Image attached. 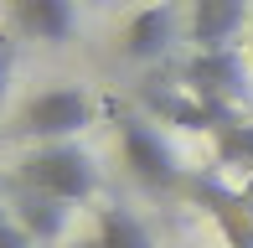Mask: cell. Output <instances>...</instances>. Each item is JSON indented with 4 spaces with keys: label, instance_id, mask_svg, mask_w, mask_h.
Segmentation results:
<instances>
[{
    "label": "cell",
    "instance_id": "6da1fadb",
    "mask_svg": "<svg viewBox=\"0 0 253 248\" xmlns=\"http://www.w3.org/2000/svg\"><path fill=\"white\" fill-rule=\"evenodd\" d=\"M21 186L47 191V197L73 207V202H88L98 191V165L78 140H47L31 155H21Z\"/></svg>",
    "mask_w": 253,
    "mask_h": 248
},
{
    "label": "cell",
    "instance_id": "7a4b0ae2",
    "mask_svg": "<svg viewBox=\"0 0 253 248\" xmlns=\"http://www.w3.org/2000/svg\"><path fill=\"white\" fill-rule=\"evenodd\" d=\"M93 119H98L93 93H83V88H47V93L26 98V109H21L16 129L47 145V140H78V134H83Z\"/></svg>",
    "mask_w": 253,
    "mask_h": 248
},
{
    "label": "cell",
    "instance_id": "3957f363",
    "mask_svg": "<svg viewBox=\"0 0 253 248\" xmlns=\"http://www.w3.org/2000/svg\"><path fill=\"white\" fill-rule=\"evenodd\" d=\"M119 150H124V165L140 186H176L181 181V165L170 155V145L160 140V129H150L145 119H119Z\"/></svg>",
    "mask_w": 253,
    "mask_h": 248
},
{
    "label": "cell",
    "instance_id": "277c9868",
    "mask_svg": "<svg viewBox=\"0 0 253 248\" xmlns=\"http://www.w3.org/2000/svg\"><path fill=\"white\" fill-rule=\"evenodd\" d=\"M181 83H186L191 93L212 98V104L233 109V98L243 93V83H248V67H243V57H238V47H197V57L186 62Z\"/></svg>",
    "mask_w": 253,
    "mask_h": 248
},
{
    "label": "cell",
    "instance_id": "5b68a950",
    "mask_svg": "<svg viewBox=\"0 0 253 248\" xmlns=\"http://www.w3.org/2000/svg\"><path fill=\"white\" fill-rule=\"evenodd\" d=\"M145 104L155 109L160 119H170V124H181V129H227L238 114L227 104H212V98H202V93H191L186 83L176 88V93H160V88H145Z\"/></svg>",
    "mask_w": 253,
    "mask_h": 248
},
{
    "label": "cell",
    "instance_id": "8992f818",
    "mask_svg": "<svg viewBox=\"0 0 253 248\" xmlns=\"http://www.w3.org/2000/svg\"><path fill=\"white\" fill-rule=\"evenodd\" d=\"M170 41H176V5L170 0H155V5L134 10L129 26H124V57L134 62H155L170 52Z\"/></svg>",
    "mask_w": 253,
    "mask_h": 248
},
{
    "label": "cell",
    "instance_id": "52a82bcc",
    "mask_svg": "<svg viewBox=\"0 0 253 248\" xmlns=\"http://www.w3.org/2000/svg\"><path fill=\"white\" fill-rule=\"evenodd\" d=\"M10 16H16V26L26 31V37H37V41H67L73 37V26H78V10H73V0H10Z\"/></svg>",
    "mask_w": 253,
    "mask_h": 248
},
{
    "label": "cell",
    "instance_id": "ba28073f",
    "mask_svg": "<svg viewBox=\"0 0 253 248\" xmlns=\"http://www.w3.org/2000/svg\"><path fill=\"white\" fill-rule=\"evenodd\" d=\"M248 0H191V41L197 47H233Z\"/></svg>",
    "mask_w": 253,
    "mask_h": 248
},
{
    "label": "cell",
    "instance_id": "9c48e42d",
    "mask_svg": "<svg viewBox=\"0 0 253 248\" xmlns=\"http://www.w3.org/2000/svg\"><path fill=\"white\" fill-rule=\"evenodd\" d=\"M16 222L26 228V238L31 243H57L67 233V202H57L47 197V191H31V186H21V197H16Z\"/></svg>",
    "mask_w": 253,
    "mask_h": 248
},
{
    "label": "cell",
    "instance_id": "30bf717a",
    "mask_svg": "<svg viewBox=\"0 0 253 248\" xmlns=\"http://www.w3.org/2000/svg\"><path fill=\"white\" fill-rule=\"evenodd\" d=\"M93 248H155V243H150V228H145L129 207H103Z\"/></svg>",
    "mask_w": 253,
    "mask_h": 248
},
{
    "label": "cell",
    "instance_id": "8fae6325",
    "mask_svg": "<svg viewBox=\"0 0 253 248\" xmlns=\"http://www.w3.org/2000/svg\"><path fill=\"white\" fill-rule=\"evenodd\" d=\"M217 161L222 165H253V124L233 119L227 129H217Z\"/></svg>",
    "mask_w": 253,
    "mask_h": 248
},
{
    "label": "cell",
    "instance_id": "7c38bea8",
    "mask_svg": "<svg viewBox=\"0 0 253 248\" xmlns=\"http://www.w3.org/2000/svg\"><path fill=\"white\" fill-rule=\"evenodd\" d=\"M0 248H31L26 228H21V222H16V212H5V207H0Z\"/></svg>",
    "mask_w": 253,
    "mask_h": 248
},
{
    "label": "cell",
    "instance_id": "4fadbf2b",
    "mask_svg": "<svg viewBox=\"0 0 253 248\" xmlns=\"http://www.w3.org/2000/svg\"><path fill=\"white\" fill-rule=\"evenodd\" d=\"M10 67H16V37L0 31V98H5V88H10Z\"/></svg>",
    "mask_w": 253,
    "mask_h": 248
}]
</instances>
